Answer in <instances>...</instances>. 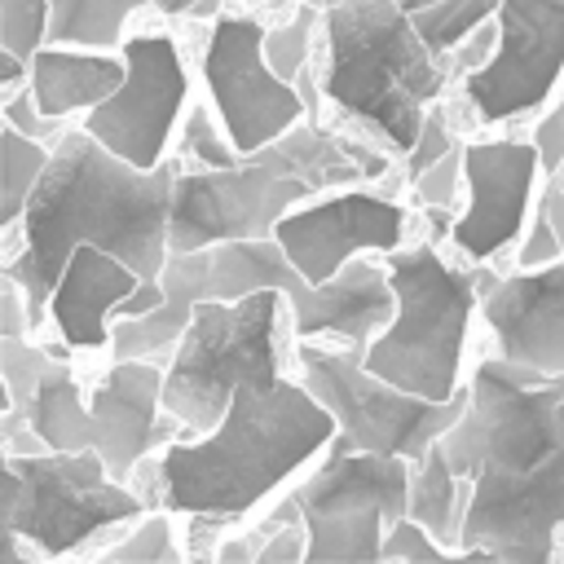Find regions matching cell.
I'll return each mask as SVG.
<instances>
[{
  "label": "cell",
  "mask_w": 564,
  "mask_h": 564,
  "mask_svg": "<svg viewBox=\"0 0 564 564\" xmlns=\"http://www.w3.org/2000/svg\"><path fill=\"white\" fill-rule=\"evenodd\" d=\"M383 269H388L392 295H397V313L361 348L366 370H375L379 379H388L405 392L432 397V401L454 397L463 388L458 366H463L476 295H480V286L489 291L494 282L445 264L436 242L397 247V251H388Z\"/></svg>",
  "instance_id": "8992f818"
},
{
  "label": "cell",
  "mask_w": 564,
  "mask_h": 564,
  "mask_svg": "<svg viewBox=\"0 0 564 564\" xmlns=\"http://www.w3.org/2000/svg\"><path fill=\"white\" fill-rule=\"evenodd\" d=\"M471 489L476 480L454 471L445 445L436 441L423 458H414L410 471V516L449 551L463 546V524H467V507H471Z\"/></svg>",
  "instance_id": "7402d4cb"
},
{
  "label": "cell",
  "mask_w": 564,
  "mask_h": 564,
  "mask_svg": "<svg viewBox=\"0 0 564 564\" xmlns=\"http://www.w3.org/2000/svg\"><path fill=\"white\" fill-rule=\"evenodd\" d=\"M128 75L123 53L115 57L110 48H79V44H44L31 57V93L44 115L70 119L79 110H93L106 101Z\"/></svg>",
  "instance_id": "44dd1931"
},
{
  "label": "cell",
  "mask_w": 564,
  "mask_h": 564,
  "mask_svg": "<svg viewBox=\"0 0 564 564\" xmlns=\"http://www.w3.org/2000/svg\"><path fill=\"white\" fill-rule=\"evenodd\" d=\"M498 9H502V0H436V4L414 9V26H419V35H423L441 57H449L454 44H458L467 31H476L485 18H494Z\"/></svg>",
  "instance_id": "4316f807"
},
{
  "label": "cell",
  "mask_w": 564,
  "mask_h": 564,
  "mask_svg": "<svg viewBox=\"0 0 564 564\" xmlns=\"http://www.w3.org/2000/svg\"><path fill=\"white\" fill-rule=\"evenodd\" d=\"M555 260H564V242H560L551 216L538 207V216H533V225L520 242V269H542V264H555Z\"/></svg>",
  "instance_id": "8d00e7d4"
},
{
  "label": "cell",
  "mask_w": 564,
  "mask_h": 564,
  "mask_svg": "<svg viewBox=\"0 0 564 564\" xmlns=\"http://www.w3.org/2000/svg\"><path fill=\"white\" fill-rule=\"evenodd\" d=\"M410 471L405 454L330 441L317 471L291 489L304 507L308 560H383L388 524L410 516Z\"/></svg>",
  "instance_id": "8fae6325"
},
{
  "label": "cell",
  "mask_w": 564,
  "mask_h": 564,
  "mask_svg": "<svg viewBox=\"0 0 564 564\" xmlns=\"http://www.w3.org/2000/svg\"><path fill=\"white\" fill-rule=\"evenodd\" d=\"M150 0H53L48 44L79 48H119L128 18Z\"/></svg>",
  "instance_id": "cb8c5ba5"
},
{
  "label": "cell",
  "mask_w": 564,
  "mask_h": 564,
  "mask_svg": "<svg viewBox=\"0 0 564 564\" xmlns=\"http://www.w3.org/2000/svg\"><path fill=\"white\" fill-rule=\"evenodd\" d=\"M110 564H159V560H176V529H172V511L167 507H150L123 542L106 546Z\"/></svg>",
  "instance_id": "f1b7e54d"
},
{
  "label": "cell",
  "mask_w": 564,
  "mask_h": 564,
  "mask_svg": "<svg viewBox=\"0 0 564 564\" xmlns=\"http://www.w3.org/2000/svg\"><path fill=\"white\" fill-rule=\"evenodd\" d=\"M295 560H308V524H282L278 533H269L256 564H295Z\"/></svg>",
  "instance_id": "f35d334b"
},
{
  "label": "cell",
  "mask_w": 564,
  "mask_h": 564,
  "mask_svg": "<svg viewBox=\"0 0 564 564\" xmlns=\"http://www.w3.org/2000/svg\"><path fill=\"white\" fill-rule=\"evenodd\" d=\"M441 445L454 471L476 480L463 546L507 564L551 560L564 529V375L485 357Z\"/></svg>",
  "instance_id": "6da1fadb"
},
{
  "label": "cell",
  "mask_w": 564,
  "mask_h": 564,
  "mask_svg": "<svg viewBox=\"0 0 564 564\" xmlns=\"http://www.w3.org/2000/svg\"><path fill=\"white\" fill-rule=\"evenodd\" d=\"M238 4H251V0H238Z\"/></svg>",
  "instance_id": "bcb514c9"
},
{
  "label": "cell",
  "mask_w": 564,
  "mask_h": 564,
  "mask_svg": "<svg viewBox=\"0 0 564 564\" xmlns=\"http://www.w3.org/2000/svg\"><path fill=\"white\" fill-rule=\"evenodd\" d=\"M542 181L533 141H467V212L454 220V247L471 260H489L524 229L529 198Z\"/></svg>",
  "instance_id": "e0dca14e"
},
{
  "label": "cell",
  "mask_w": 564,
  "mask_h": 564,
  "mask_svg": "<svg viewBox=\"0 0 564 564\" xmlns=\"http://www.w3.org/2000/svg\"><path fill=\"white\" fill-rule=\"evenodd\" d=\"M494 57L463 75V97L480 123H502L546 106L564 75V0H502Z\"/></svg>",
  "instance_id": "5bb4252c"
},
{
  "label": "cell",
  "mask_w": 564,
  "mask_h": 564,
  "mask_svg": "<svg viewBox=\"0 0 564 564\" xmlns=\"http://www.w3.org/2000/svg\"><path fill=\"white\" fill-rule=\"evenodd\" d=\"M137 286L141 273L132 264H123L97 242H79L48 295V322L57 339L66 348H106L115 326L110 317Z\"/></svg>",
  "instance_id": "d6986e66"
},
{
  "label": "cell",
  "mask_w": 564,
  "mask_h": 564,
  "mask_svg": "<svg viewBox=\"0 0 564 564\" xmlns=\"http://www.w3.org/2000/svg\"><path fill=\"white\" fill-rule=\"evenodd\" d=\"M308 392L335 414L339 432L335 441L348 449H379V454H405L423 458L467 410L471 383H463L454 397L432 401L419 392H405L375 370H366L361 348H326V344H300L295 348Z\"/></svg>",
  "instance_id": "30bf717a"
},
{
  "label": "cell",
  "mask_w": 564,
  "mask_h": 564,
  "mask_svg": "<svg viewBox=\"0 0 564 564\" xmlns=\"http://www.w3.org/2000/svg\"><path fill=\"white\" fill-rule=\"evenodd\" d=\"M181 150L198 163V167H234L242 159V150L229 141V132H220L212 123L207 106H189L185 123H181Z\"/></svg>",
  "instance_id": "4dcf8cb0"
},
{
  "label": "cell",
  "mask_w": 564,
  "mask_h": 564,
  "mask_svg": "<svg viewBox=\"0 0 564 564\" xmlns=\"http://www.w3.org/2000/svg\"><path fill=\"white\" fill-rule=\"evenodd\" d=\"M203 79L212 106L242 154L291 132L308 119V101L300 84L282 79L264 57V26L251 13H220L212 22V40L203 48Z\"/></svg>",
  "instance_id": "7c38bea8"
},
{
  "label": "cell",
  "mask_w": 564,
  "mask_h": 564,
  "mask_svg": "<svg viewBox=\"0 0 564 564\" xmlns=\"http://www.w3.org/2000/svg\"><path fill=\"white\" fill-rule=\"evenodd\" d=\"M317 9H330V4H344V0H313Z\"/></svg>",
  "instance_id": "f6af8a7d"
},
{
  "label": "cell",
  "mask_w": 564,
  "mask_h": 564,
  "mask_svg": "<svg viewBox=\"0 0 564 564\" xmlns=\"http://www.w3.org/2000/svg\"><path fill=\"white\" fill-rule=\"evenodd\" d=\"M282 300L286 295L273 286L251 291L242 300H203L167 361L163 414L185 419L203 436L225 419L229 397L247 375L282 370V352H278Z\"/></svg>",
  "instance_id": "9c48e42d"
},
{
  "label": "cell",
  "mask_w": 564,
  "mask_h": 564,
  "mask_svg": "<svg viewBox=\"0 0 564 564\" xmlns=\"http://www.w3.org/2000/svg\"><path fill=\"white\" fill-rule=\"evenodd\" d=\"M123 84L84 115V128L137 167H159L181 110H189V75L172 35H128L119 44Z\"/></svg>",
  "instance_id": "4fadbf2b"
},
{
  "label": "cell",
  "mask_w": 564,
  "mask_h": 564,
  "mask_svg": "<svg viewBox=\"0 0 564 564\" xmlns=\"http://www.w3.org/2000/svg\"><path fill=\"white\" fill-rule=\"evenodd\" d=\"M53 357V344H35L31 335H0V370H4V436L13 441L22 427H31V401L40 388V375Z\"/></svg>",
  "instance_id": "d4e9b609"
},
{
  "label": "cell",
  "mask_w": 564,
  "mask_h": 564,
  "mask_svg": "<svg viewBox=\"0 0 564 564\" xmlns=\"http://www.w3.org/2000/svg\"><path fill=\"white\" fill-rule=\"evenodd\" d=\"M167 300L141 317H115L110 326V352L115 357H163L176 352L181 335L189 330L203 300H212V247L198 251H172L163 264Z\"/></svg>",
  "instance_id": "ffe728a7"
},
{
  "label": "cell",
  "mask_w": 564,
  "mask_h": 564,
  "mask_svg": "<svg viewBox=\"0 0 564 564\" xmlns=\"http://www.w3.org/2000/svg\"><path fill=\"white\" fill-rule=\"evenodd\" d=\"M401 4H405V9L414 13V9H423V4H436V0H401Z\"/></svg>",
  "instance_id": "7bdbcfd3"
},
{
  "label": "cell",
  "mask_w": 564,
  "mask_h": 564,
  "mask_svg": "<svg viewBox=\"0 0 564 564\" xmlns=\"http://www.w3.org/2000/svg\"><path fill=\"white\" fill-rule=\"evenodd\" d=\"M480 560L476 551H449L445 542H436L414 516H401V520H392L388 524V533H383V560H414V564H445V560Z\"/></svg>",
  "instance_id": "1f68e13d"
},
{
  "label": "cell",
  "mask_w": 564,
  "mask_h": 564,
  "mask_svg": "<svg viewBox=\"0 0 564 564\" xmlns=\"http://www.w3.org/2000/svg\"><path fill=\"white\" fill-rule=\"evenodd\" d=\"M335 432V414L304 379L295 383L282 370L247 375L212 432L163 445L145 502L189 516L198 529L229 524L260 507L308 458L326 454Z\"/></svg>",
  "instance_id": "3957f363"
},
{
  "label": "cell",
  "mask_w": 564,
  "mask_h": 564,
  "mask_svg": "<svg viewBox=\"0 0 564 564\" xmlns=\"http://www.w3.org/2000/svg\"><path fill=\"white\" fill-rule=\"evenodd\" d=\"M529 141L538 145L542 176H555V172H560V163H564V101H560L551 115H542V119L533 123Z\"/></svg>",
  "instance_id": "74e56055"
},
{
  "label": "cell",
  "mask_w": 564,
  "mask_h": 564,
  "mask_svg": "<svg viewBox=\"0 0 564 564\" xmlns=\"http://www.w3.org/2000/svg\"><path fill=\"white\" fill-rule=\"evenodd\" d=\"M538 207L551 216V225H555V234H560V242H564V189H560L551 176H546V189H542Z\"/></svg>",
  "instance_id": "60d3db41"
},
{
  "label": "cell",
  "mask_w": 564,
  "mask_h": 564,
  "mask_svg": "<svg viewBox=\"0 0 564 564\" xmlns=\"http://www.w3.org/2000/svg\"><path fill=\"white\" fill-rule=\"evenodd\" d=\"M551 181H555V185H560V189H564V163H560V172H555V176H551Z\"/></svg>",
  "instance_id": "ee69618b"
},
{
  "label": "cell",
  "mask_w": 564,
  "mask_h": 564,
  "mask_svg": "<svg viewBox=\"0 0 564 564\" xmlns=\"http://www.w3.org/2000/svg\"><path fill=\"white\" fill-rule=\"evenodd\" d=\"M53 0H0V44L13 57H35L48 44Z\"/></svg>",
  "instance_id": "f546056e"
},
{
  "label": "cell",
  "mask_w": 564,
  "mask_h": 564,
  "mask_svg": "<svg viewBox=\"0 0 564 564\" xmlns=\"http://www.w3.org/2000/svg\"><path fill=\"white\" fill-rule=\"evenodd\" d=\"M273 238L308 282H326L361 251H397L405 238V207L366 189L317 194L300 212H286Z\"/></svg>",
  "instance_id": "9a60e30c"
},
{
  "label": "cell",
  "mask_w": 564,
  "mask_h": 564,
  "mask_svg": "<svg viewBox=\"0 0 564 564\" xmlns=\"http://www.w3.org/2000/svg\"><path fill=\"white\" fill-rule=\"evenodd\" d=\"M181 163L137 167L101 145L84 123L66 128L22 212V251L9 278L22 286L31 326L48 317V295L79 242H97L141 278H159L172 256V194Z\"/></svg>",
  "instance_id": "7a4b0ae2"
},
{
  "label": "cell",
  "mask_w": 564,
  "mask_h": 564,
  "mask_svg": "<svg viewBox=\"0 0 564 564\" xmlns=\"http://www.w3.org/2000/svg\"><path fill=\"white\" fill-rule=\"evenodd\" d=\"M454 145H458V137L449 132L445 106H427V115H423V128H419L414 145L405 150V172H410V181H414L419 172H427L436 159H445Z\"/></svg>",
  "instance_id": "836d02e7"
},
{
  "label": "cell",
  "mask_w": 564,
  "mask_h": 564,
  "mask_svg": "<svg viewBox=\"0 0 564 564\" xmlns=\"http://www.w3.org/2000/svg\"><path fill=\"white\" fill-rule=\"evenodd\" d=\"M326 97L366 119L392 150H410L427 106L445 88V57L419 35L401 0H344L322 9Z\"/></svg>",
  "instance_id": "5b68a950"
},
{
  "label": "cell",
  "mask_w": 564,
  "mask_h": 564,
  "mask_svg": "<svg viewBox=\"0 0 564 564\" xmlns=\"http://www.w3.org/2000/svg\"><path fill=\"white\" fill-rule=\"evenodd\" d=\"M0 154H4V181H0V225H18L48 159H53V145L48 141H35L26 132H18L13 123H4V137H0Z\"/></svg>",
  "instance_id": "484cf974"
},
{
  "label": "cell",
  "mask_w": 564,
  "mask_h": 564,
  "mask_svg": "<svg viewBox=\"0 0 564 564\" xmlns=\"http://www.w3.org/2000/svg\"><path fill=\"white\" fill-rule=\"evenodd\" d=\"M31 432L44 441V449H93V414H88L84 388L66 366V352L57 348L31 401Z\"/></svg>",
  "instance_id": "603a6c76"
},
{
  "label": "cell",
  "mask_w": 564,
  "mask_h": 564,
  "mask_svg": "<svg viewBox=\"0 0 564 564\" xmlns=\"http://www.w3.org/2000/svg\"><path fill=\"white\" fill-rule=\"evenodd\" d=\"M313 40H317V4L313 0H300L295 13L282 26L264 31V57H269V66L282 79L295 84L300 70L308 66V57H313Z\"/></svg>",
  "instance_id": "83f0119b"
},
{
  "label": "cell",
  "mask_w": 564,
  "mask_h": 564,
  "mask_svg": "<svg viewBox=\"0 0 564 564\" xmlns=\"http://www.w3.org/2000/svg\"><path fill=\"white\" fill-rule=\"evenodd\" d=\"M269 286L286 295L291 330L300 339L335 335L352 348H366L397 313V295L383 264L352 256L335 278L308 282L273 234L212 242V300H242Z\"/></svg>",
  "instance_id": "ba28073f"
},
{
  "label": "cell",
  "mask_w": 564,
  "mask_h": 564,
  "mask_svg": "<svg viewBox=\"0 0 564 564\" xmlns=\"http://www.w3.org/2000/svg\"><path fill=\"white\" fill-rule=\"evenodd\" d=\"M145 511V494L115 480L97 449H9L4 458V533L22 538L35 560H62Z\"/></svg>",
  "instance_id": "52a82bcc"
},
{
  "label": "cell",
  "mask_w": 564,
  "mask_h": 564,
  "mask_svg": "<svg viewBox=\"0 0 564 564\" xmlns=\"http://www.w3.org/2000/svg\"><path fill=\"white\" fill-rule=\"evenodd\" d=\"M379 172V154L326 132L317 119H300L234 167H181L172 194V251H198L225 238H269L291 207Z\"/></svg>",
  "instance_id": "277c9868"
},
{
  "label": "cell",
  "mask_w": 564,
  "mask_h": 564,
  "mask_svg": "<svg viewBox=\"0 0 564 564\" xmlns=\"http://www.w3.org/2000/svg\"><path fill=\"white\" fill-rule=\"evenodd\" d=\"M498 35H502V26H498V13H494V18H485L476 31H467V35L454 44V53H449V66H454L458 75H471V70H480V66L494 57V48H498Z\"/></svg>",
  "instance_id": "d590c367"
},
{
  "label": "cell",
  "mask_w": 564,
  "mask_h": 564,
  "mask_svg": "<svg viewBox=\"0 0 564 564\" xmlns=\"http://www.w3.org/2000/svg\"><path fill=\"white\" fill-rule=\"evenodd\" d=\"M4 123H13L18 132H26V137H35V141H48V145H57V137L66 132V119L40 110L31 84H26V93L13 88V93L4 97Z\"/></svg>",
  "instance_id": "e575fe53"
},
{
  "label": "cell",
  "mask_w": 564,
  "mask_h": 564,
  "mask_svg": "<svg viewBox=\"0 0 564 564\" xmlns=\"http://www.w3.org/2000/svg\"><path fill=\"white\" fill-rule=\"evenodd\" d=\"M150 4H154V9H163L167 18H194L203 0H150Z\"/></svg>",
  "instance_id": "b9f144b4"
},
{
  "label": "cell",
  "mask_w": 564,
  "mask_h": 564,
  "mask_svg": "<svg viewBox=\"0 0 564 564\" xmlns=\"http://www.w3.org/2000/svg\"><path fill=\"white\" fill-rule=\"evenodd\" d=\"M264 542H269V533L256 524V529H242V533H234L229 542H220L216 546V560H260V551H264Z\"/></svg>",
  "instance_id": "ab89813d"
},
{
  "label": "cell",
  "mask_w": 564,
  "mask_h": 564,
  "mask_svg": "<svg viewBox=\"0 0 564 564\" xmlns=\"http://www.w3.org/2000/svg\"><path fill=\"white\" fill-rule=\"evenodd\" d=\"M410 185H414V194H419L423 207H454L458 203V185H467V141H458L445 159H436Z\"/></svg>",
  "instance_id": "d6a6232c"
},
{
  "label": "cell",
  "mask_w": 564,
  "mask_h": 564,
  "mask_svg": "<svg viewBox=\"0 0 564 564\" xmlns=\"http://www.w3.org/2000/svg\"><path fill=\"white\" fill-rule=\"evenodd\" d=\"M480 313L498 339V357L564 375V260L494 282Z\"/></svg>",
  "instance_id": "ac0fdd59"
},
{
  "label": "cell",
  "mask_w": 564,
  "mask_h": 564,
  "mask_svg": "<svg viewBox=\"0 0 564 564\" xmlns=\"http://www.w3.org/2000/svg\"><path fill=\"white\" fill-rule=\"evenodd\" d=\"M163 383H167V370L159 366V357H115V366L93 383V397H88L93 449L106 458L115 480L137 476V467L154 449L198 436L176 414L159 419Z\"/></svg>",
  "instance_id": "2e32d148"
}]
</instances>
